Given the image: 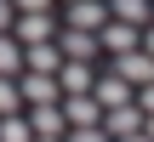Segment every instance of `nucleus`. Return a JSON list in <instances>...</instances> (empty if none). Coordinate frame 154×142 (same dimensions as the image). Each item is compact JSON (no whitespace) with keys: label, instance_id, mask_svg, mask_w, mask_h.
I'll return each instance as SVG.
<instances>
[{"label":"nucleus","instance_id":"nucleus-17","mask_svg":"<svg viewBox=\"0 0 154 142\" xmlns=\"http://www.w3.org/2000/svg\"><path fill=\"white\" fill-rule=\"evenodd\" d=\"M63 142H109V137H103V125H74Z\"/></svg>","mask_w":154,"mask_h":142},{"label":"nucleus","instance_id":"nucleus-3","mask_svg":"<svg viewBox=\"0 0 154 142\" xmlns=\"http://www.w3.org/2000/svg\"><path fill=\"white\" fill-rule=\"evenodd\" d=\"M51 46L63 51V63H91L103 46H97V34H86V28H63V34H51Z\"/></svg>","mask_w":154,"mask_h":142},{"label":"nucleus","instance_id":"nucleus-18","mask_svg":"<svg viewBox=\"0 0 154 142\" xmlns=\"http://www.w3.org/2000/svg\"><path fill=\"white\" fill-rule=\"evenodd\" d=\"M131 102H137L143 114H154V85H137V91H131Z\"/></svg>","mask_w":154,"mask_h":142},{"label":"nucleus","instance_id":"nucleus-19","mask_svg":"<svg viewBox=\"0 0 154 142\" xmlns=\"http://www.w3.org/2000/svg\"><path fill=\"white\" fill-rule=\"evenodd\" d=\"M137 51H149V57H154V23H143V28H137Z\"/></svg>","mask_w":154,"mask_h":142},{"label":"nucleus","instance_id":"nucleus-10","mask_svg":"<svg viewBox=\"0 0 154 142\" xmlns=\"http://www.w3.org/2000/svg\"><path fill=\"white\" fill-rule=\"evenodd\" d=\"M103 6H109V17H114V23H131V28L154 23V0H103Z\"/></svg>","mask_w":154,"mask_h":142},{"label":"nucleus","instance_id":"nucleus-2","mask_svg":"<svg viewBox=\"0 0 154 142\" xmlns=\"http://www.w3.org/2000/svg\"><path fill=\"white\" fill-rule=\"evenodd\" d=\"M17 97L29 102V108H40V102H63V85H57V74H17Z\"/></svg>","mask_w":154,"mask_h":142},{"label":"nucleus","instance_id":"nucleus-12","mask_svg":"<svg viewBox=\"0 0 154 142\" xmlns=\"http://www.w3.org/2000/svg\"><path fill=\"white\" fill-rule=\"evenodd\" d=\"M23 120H29L34 137H63V108H57V102H40V108H29Z\"/></svg>","mask_w":154,"mask_h":142},{"label":"nucleus","instance_id":"nucleus-21","mask_svg":"<svg viewBox=\"0 0 154 142\" xmlns=\"http://www.w3.org/2000/svg\"><path fill=\"white\" fill-rule=\"evenodd\" d=\"M11 17H17V11H11V0H0V34L11 28Z\"/></svg>","mask_w":154,"mask_h":142},{"label":"nucleus","instance_id":"nucleus-14","mask_svg":"<svg viewBox=\"0 0 154 142\" xmlns=\"http://www.w3.org/2000/svg\"><path fill=\"white\" fill-rule=\"evenodd\" d=\"M0 74H6V80L23 74V46H17L11 34H0Z\"/></svg>","mask_w":154,"mask_h":142},{"label":"nucleus","instance_id":"nucleus-5","mask_svg":"<svg viewBox=\"0 0 154 142\" xmlns=\"http://www.w3.org/2000/svg\"><path fill=\"white\" fill-rule=\"evenodd\" d=\"M103 137H131V131H143V108L137 102H120V108H103Z\"/></svg>","mask_w":154,"mask_h":142},{"label":"nucleus","instance_id":"nucleus-4","mask_svg":"<svg viewBox=\"0 0 154 142\" xmlns=\"http://www.w3.org/2000/svg\"><path fill=\"white\" fill-rule=\"evenodd\" d=\"M109 74H120L131 91H137V85H154V57H149V51H120Z\"/></svg>","mask_w":154,"mask_h":142},{"label":"nucleus","instance_id":"nucleus-16","mask_svg":"<svg viewBox=\"0 0 154 142\" xmlns=\"http://www.w3.org/2000/svg\"><path fill=\"white\" fill-rule=\"evenodd\" d=\"M23 108V97H17V80H6L0 74V114H17Z\"/></svg>","mask_w":154,"mask_h":142},{"label":"nucleus","instance_id":"nucleus-9","mask_svg":"<svg viewBox=\"0 0 154 142\" xmlns=\"http://www.w3.org/2000/svg\"><path fill=\"white\" fill-rule=\"evenodd\" d=\"M23 68H29V74H57V68H63V51H57L51 40H40V46H23Z\"/></svg>","mask_w":154,"mask_h":142},{"label":"nucleus","instance_id":"nucleus-15","mask_svg":"<svg viewBox=\"0 0 154 142\" xmlns=\"http://www.w3.org/2000/svg\"><path fill=\"white\" fill-rule=\"evenodd\" d=\"M0 142H34L29 120H23V114H0Z\"/></svg>","mask_w":154,"mask_h":142},{"label":"nucleus","instance_id":"nucleus-20","mask_svg":"<svg viewBox=\"0 0 154 142\" xmlns=\"http://www.w3.org/2000/svg\"><path fill=\"white\" fill-rule=\"evenodd\" d=\"M11 11H51V0H11Z\"/></svg>","mask_w":154,"mask_h":142},{"label":"nucleus","instance_id":"nucleus-11","mask_svg":"<svg viewBox=\"0 0 154 142\" xmlns=\"http://www.w3.org/2000/svg\"><path fill=\"white\" fill-rule=\"evenodd\" d=\"M57 108H63V120H69V125H97V120H103V108H97V102H91L86 91H74V97H63Z\"/></svg>","mask_w":154,"mask_h":142},{"label":"nucleus","instance_id":"nucleus-8","mask_svg":"<svg viewBox=\"0 0 154 142\" xmlns=\"http://www.w3.org/2000/svg\"><path fill=\"white\" fill-rule=\"evenodd\" d=\"M97 46H103V51H114V57H120V51H137V28H131V23H114V17H109V23L97 28Z\"/></svg>","mask_w":154,"mask_h":142},{"label":"nucleus","instance_id":"nucleus-22","mask_svg":"<svg viewBox=\"0 0 154 142\" xmlns=\"http://www.w3.org/2000/svg\"><path fill=\"white\" fill-rule=\"evenodd\" d=\"M114 142H149V137H143V131H131V137H114Z\"/></svg>","mask_w":154,"mask_h":142},{"label":"nucleus","instance_id":"nucleus-23","mask_svg":"<svg viewBox=\"0 0 154 142\" xmlns=\"http://www.w3.org/2000/svg\"><path fill=\"white\" fill-rule=\"evenodd\" d=\"M34 142H63V137H34Z\"/></svg>","mask_w":154,"mask_h":142},{"label":"nucleus","instance_id":"nucleus-7","mask_svg":"<svg viewBox=\"0 0 154 142\" xmlns=\"http://www.w3.org/2000/svg\"><path fill=\"white\" fill-rule=\"evenodd\" d=\"M97 108H120V102H131V85L120 80V74H103V80H91V91H86Z\"/></svg>","mask_w":154,"mask_h":142},{"label":"nucleus","instance_id":"nucleus-13","mask_svg":"<svg viewBox=\"0 0 154 142\" xmlns=\"http://www.w3.org/2000/svg\"><path fill=\"white\" fill-rule=\"evenodd\" d=\"M91 80H97V74H91L86 63H63V68H57V85H63V97H74V91H91Z\"/></svg>","mask_w":154,"mask_h":142},{"label":"nucleus","instance_id":"nucleus-6","mask_svg":"<svg viewBox=\"0 0 154 142\" xmlns=\"http://www.w3.org/2000/svg\"><path fill=\"white\" fill-rule=\"evenodd\" d=\"M103 23H109V6H103V0H69V28L97 34Z\"/></svg>","mask_w":154,"mask_h":142},{"label":"nucleus","instance_id":"nucleus-1","mask_svg":"<svg viewBox=\"0 0 154 142\" xmlns=\"http://www.w3.org/2000/svg\"><path fill=\"white\" fill-rule=\"evenodd\" d=\"M6 34H11L17 46H40V40H51V34H57V23H51V11H17Z\"/></svg>","mask_w":154,"mask_h":142}]
</instances>
